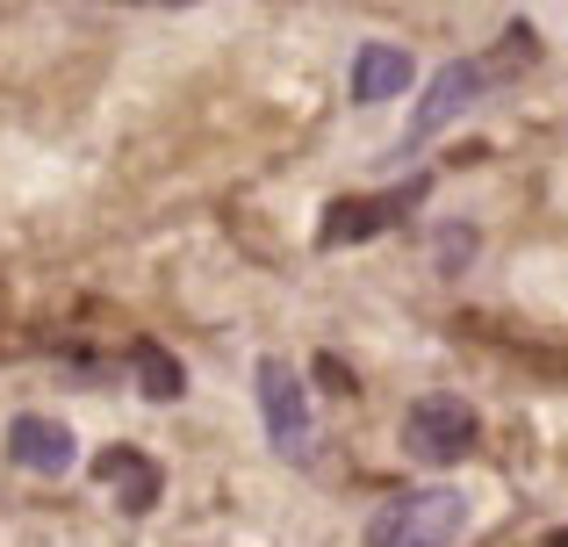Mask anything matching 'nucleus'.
Segmentation results:
<instances>
[{
  "instance_id": "9",
  "label": "nucleus",
  "mask_w": 568,
  "mask_h": 547,
  "mask_svg": "<svg viewBox=\"0 0 568 547\" xmlns=\"http://www.w3.org/2000/svg\"><path fill=\"white\" fill-rule=\"evenodd\" d=\"M130 375H138V389L152 396V404H173V396L187 389L181 361H173L166 346H152V338H138V346H130Z\"/></svg>"
},
{
  "instance_id": "1",
  "label": "nucleus",
  "mask_w": 568,
  "mask_h": 547,
  "mask_svg": "<svg viewBox=\"0 0 568 547\" xmlns=\"http://www.w3.org/2000/svg\"><path fill=\"white\" fill-rule=\"evenodd\" d=\"M460 534H468L460 490H403L367 519V547H454Z\"/></svg>"
},
{
  "instance_id": "10",
  "label": "nucleus",
  "mask_w": 568,
  "mask_h": 547,
  "mask_svg": "<svg viewBox=\"0 0 568 547\" xmlns=\"http://www.w3.org/2000/svg\"><path fill=\"white\" fill-rule=\"evenodd\" d=\"M460 260H475V231H468V224H446V231H439V267L454 274Z\"/></svg>"
},
{
  "instance_id": "6",
  "label": "nucleus",
  "mask_w": 568,
  "mask_h": 547,
  "mask_svg": "<svg viewBox=\"0 0 568 547\" xmlns=\"http://www.w3.org/2000/svg\"><path fill=\"white\" fill-rule=\"evenodd\" d=\"M72 433L58 418H14L8 425V462L14 468H29V476H65L72 468Z\"/></svg>"
},
{
  "instance_id": "11",
  "label": "nucleus",
  "mask_w": 568,
  "mask_h": 547,
  "mask_svg": "<svg viewBox=\"0 0 568 547\" xmlns=\"http://www.w3.org/2000/svg\"><path fill=\"white\" fill-rule=\"evenodd\" d=\"M555 547H568V526H561V534H555Z\"/></svg>"
},
{
  "instance_id": "5",
  "label": "nucleus",
  "mask_w": 568,
  "mask_h": 547,
  "mask_svg": "<svg viewBox=\"0 0 568 547\" xmlns=\"http://www.w3.org/2000/svg\"><path fill=\"white\" fill-rule=\"evenodd\" d=\"M483 87H489V65H483V58H454L446 72H432V87L417 94V115H410V144H432L475 94H483Z\"/></svg>"
},
{
  "instance_id": "8",
  "label": "nucleus",
  "mask_w": 568,
  "mask_h": 547,
  "mask_svg": "<svg viewBox=\"0 0 568 547\" xmlns=\"http://www.w3.org/2000/svg\"><path fill=\"white\" fill-rule=\"evenodd\" d=\"M94 468H101V483L123 497V511H152V505H159V462H152V454H138V447H109Z\"/></svg>"
},
{
  "instance_id": "7",
  "label": "nucleus",
  "mask_w": 568,
  "mask_h": 547,
  "mask_svg": "<svg viewBox=\"0 0 568 547\" xmlns=\"http://www.w3.org/2000/svg\"><path fill=\"white\" fill-rule=\"evenodd\" d=\"M410 51H396V43H367V51H353V72H346V87H353V101L361 109H375V101L388 94H410Z\"/></svg>"
},
{
  "instance_id": "4",
  "label": "nucleus",
  "mask_w": 568,
  "mask_h": 547,
  "mask_svg": "<svg viewBox=\"0 0 568 547\" xmlns=\"http://www.w3.org/2000/svg\"><path fill=\"white\" fill-rule=\"evenodd\" d=\"M425 195V181H410L403 195H361V202H332L324 210V224H317V245L324 253H346V245H367V239H382V231H396L403 216H410V202Z\"/></svg>"
},
{
  "instance_id": "3",
  "label": "nucleus",
  "mask_w": 568,
  "mask_h": 547,
  "mask_svg": "<svg viewBox=\"0 0 568 547\" xmlns=\"http://www.w3.org/2000/svg\"><path fill=\"white\" fill-rule=\"evenodd\" d=\"M475 411L460 404V396H417L410 404V418H403V447H410V462H425V468H446V462H460V454L475 447Z\"/></svg>"
},
{
  "instance_id": "2",
  "label": "nucleus",
  "mask_w": 568,
  "mask_h": 547,
  "mask_svg": "<svg viewBox=\"0 0 568 547\" xmlns=\"http://www.w3.org/2000/svg\"><path fill=\"white\" fill-rule=\"evenodd\" d=\"M260 418L281 462H317V418H310V389L288 361H260Z\"/></svg>"
}]
</instances>
